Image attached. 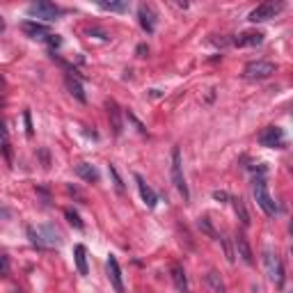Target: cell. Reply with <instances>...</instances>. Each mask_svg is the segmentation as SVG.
Instances as JSON below:
<instances>
[{
  "instance_id": "obj_1",
  "label": "cell",
  "mask_w": 293,
  "mask_h": 293,
  "mask_svg": "<svg viewBox=\"0 0 293 293\" xmlns=\"http://www.w3.org/2000/svg\"><path fill=\"white\" fill-rule=\"evenodd\" d=\"M254 199H256V206H259L268 218H273V215L277 213V204H275L273 197H270L268 183H266L263 179H256L254 181Z\"/></svg>"
},
{
  "instance_id": "obj_2",
  "label": "cell",
  "mask_w": 293,
  "mask_h": 293,
  "mask_svg": "<svg viewBox=\"0 0 293 293\" xmlns=\"http://www.w3.org/2000/svg\"><path fill=\"white\" fill-rule=\"evenodd\" d=\"M172 183H174V188L183 195V199H190L186 179H183V160H181V151H179V146L172 149Z\"/></svg>"
},
{
  "instance_id": "obj_3",
  "label": "cell",
  "mask_w": 293,
  "mask_h": 293,
  "mask_svg": "<svg viewBox=\"0 0 293 293\" xmlns=\"http://www.w3.org/2000/svg\"><path fill=\"white\" fill-rule=\"evenodd\" d=\"M277 71V64L268 62V60H256V62H250L245 69H243V76L250 78V80H263V78H270Z\"/></svg>"
},
{
  "instance_id": "obj_4",
  "label": "cell",
  "mask_w": 293,
  "mask_h": 293,
  "mask_svg": "<svg viewBox=\"0 0 293 293\" xmlns=\"http://www.w3.org/2000/svg\"><path fill=\"white\" fill-rule=\"evenodd\" d=\"M27 16L30 18H41V21H55L60 16V7L53 3H46V0H39V3H32L27 7Z\"/></svg>"
},
{
  "instance_id": "obj_5",
  "label": "cell",
  "mask_w": 293,
  "mask_h": 293,
  "mask_svg": "<svg viewBox=\"0 0 293 293\" xmlns=\"http://www.w3.org/2000/svg\"><path fill=\"white\" fill-rule=\"evenodd\" d=\"M284 9V3H261L259 7H254L250 12V16H247V21L252 23H263V21H270V18H275L279 12Z\"/></svg>"
},
{
  "instance_id": "obj_6",
  "label": "cell",
  "mask_w": 293,
  "mask_h": 293,
  "mask_svg": "<svg viewBox=\"0 0 293 293\" xmlns=\"http://www.w3.org/2000/svg\"><path fill=\"white\" fill-rule=\"evenodd\" d=\"M263 261H266V268H268V277L273 279L277 286H284V266H282V261H279V256L273 254L270 250H266Z\"/></svg>"
},
{
  "instance_id": "obj_7",
  "label": "cell",
  "mask_w": 293,
  "mask_h": 293,
  "mask_svg": "<svg viewBox=\"0 0 293 293\" xmlns=\"http://www.w3.org/2000/svg\"><path fill=\"white\" fill-rule=\"evenodd\" d=\"M259 142L263 146H268V149H275V146L279 149V146L286 144V135H284V131L279 126H266L259 135Z\"/></svg>"
},
{
  "instance_id": "obj_8",
  "label": "cell",
  "mask_w": 293,
  "mask_h": 293,
  "mask_svg": "<svg viewBox=\"0 0 293 293\" xmlns=\"http://www.w3.org/2000/svg\"><path fill=\"white\" fill-rule=\"evenodd\" d=\"M105 270H108V279L110 284H112V288L117 293H124V279H122V268H119V261L114 254L108 256V261H105Z\"/></svg>"
},
{
  "instance_id": "obj_9",
  "label": "cell",
  "mask_w": 293,
  "mask_h": 293,
  "mask_svg": "<svg viewBox=\"0 0 293 293\" xmlns=\"http://www.w3.org/2000/svg\"><path fill=\"white\" fill-rule=\"evenodd\" d=\"M105 108H108V119H110V126H112L114 135H122L124 133V122H122V108L117 105V101L108 99L105 101Z\"/></svg>"
},
{
  "instance_id": "obj_10",
  "label": "cell",
  "mask_w": 293,
  "mask_h": 293,
  "mask_svg": "<svg viewBox=\"0 0 293 293\" xmlns=\"http://www.w3.org/2000/svg\"><path fill=\"white\" fill-rule=\"evenodd\" d=\"M21 30L25 32L30 39H39V41H46L50 37V30L46 25H41V23L37 21H23L21 23Z\"/></svg>"
},
{
  "instance_id": "obj_11",
  "label": "cell",
  "mask_w": 293,
  "mask_h": 293,
  "mask_svg": "<svg viewBox=\"0 0 293 293\" xmlns=\"http://www.w3.org/2000/svg\"><path fill=\"white\" fill-rule=\"evenodd\" d=\"M233 245H236V254L241 256L247 266L254 263V254H252V247H250V243H247L245 233H236V238H233Z\"/></svg>"
},
{
  "instance_id": "obj_12",
  "label": "cell",
  "mask_w": 293,
  "mask_h": 293,
  "mask_svg": "<svg viewBox=\"0 0 293 293\" xmlns=\"http://www.w3.org/2000/svg\"><path fill=\"white\" fill-rule=\"evenodd\" d=\"M37 233H39V236H46L44 247H60L62 245V236H60V231L53 227V224H41V227L37 229Z\"/></svg>"
},
{
  "instance_id": "obj_13",
  "label": "cell",
  "mask_w": 293,
  "mask_h": 293,
  "mask_svg": "<svg viewBox=\"0 0 293 293\" xmlns=\"http://www.w3.org/2000/svg\"><path fill=\"white\" fill-rule=\"evenodd\" d=\"M135 183H137V190H140V197H142V201H144L149 209H154L156 206V201H158V197H156V192H154V188L149 186V183L144 181V179L140 177V174H135Z\"/></svg>"
},
{
  "instance_id": "obj_14",
  "label": "cell",
  "mask_w": 293,
  "mask_h": 293,
  "mask_svg": "<svg viewBox=\"0 0 293 293\" xmlns=\"http://www.w3.org/2000/svg\"><path fill=\"white\" fill-rule=\"evenodd\" d=\"M137 18H140L142 30H146V32H154L156 30V12L149 7V5H140Z\"/></svg>"
},
{
  "instance_id": "obj_15",
  "label": "cell",
  "mask_w": 293,
  "mask_h": 293,
  "mask_svg": "<svg viewBox=\"0 0 293 293\" xmlns=\"http://www.w3.org/2000/svg\"><path fill=\"white\" fill-rule=\"evenodd\" d=\"M263 41V35L261 32H241L236 39H231L233 46H259Z\"/></svg>"
},
{
  "instance_id": "obj_16",
  "label": "cell",
  "mask_w": 293,
  "mask_h": 293,
  "mask_svg": "<svg viewBox=\"0 0 293 293\" xmlns=\"http://www.w3.org/2000/svg\"><path fill=\"white\" fill-rule=\"evenodd\" d=\"M76 174L82 179V181H87V183H96V181H99V169H96L94 165H90V163L76 165Z\"/></svg>"
},
{
  "instance_id": "obj_17",
  "label": "cell",
  "mask_w": 293,
  "mask_h": 293,
  "mask_svg": "<svg viewBox=\"0 0 293 293\" xmlns=\"http://www.w3.org/2000/svg\"><path fill=\"white\" fill-rule=\"evenodd\" d=\"M169 273H172L174 286H177L179 291H188V277H186V270H183V266L181 263H172Z\"/></svg>"
},
{
  "instance_id": "obj_18",
  "label": "cell",
  "mask_w": 293,
  "mask_h": 293,
  "mask_svg": "<svg viewBox=\"0 0 293 293\" xmlns=\"http://www.w3.org/2000/svg\"><path fill=\"white\" fill-rule=\"evenodd\" d=\"M73 256H76V268L80 275H87L90 268H87V247L85 245H76L73 247Z\"/></svg>"
},
{
  "instance_id": "obj_19",
  "label": "cell",
  "mask_w": 293,
  "mask_h": 293,
  "mask_svg": "<svg viewBox=\"0 0 293 293\" xmlns=\"http://www.w3.org/2000/svg\"><path fill=\"white\" fill-rule=\"evenodd\" d=\"M67 87H69V92H71V94L80 101V103H87V94H85V90H82L80 80H78V78H73L71 73L67 76Z\"/></svg>"
},
{
  "instance_id": "obj_20",
  "label": "cell",
  "mask_w": 293,
  "mask_h": 293,
  "mask_svg": "<svg viewBox=\"0 0 293 293\" xmlns=\"http://www.w3.org/2000/svg\"><path fill=\"white\" fill-rule=\"evenodd\" d=\"M231 204H233V211H236L238 220H241V224H243V227H250L252 220H250V213H247V209H245V201L238 199V197H233Z\"/></svg>"
},
{
  "instance_id": "obj_21",
  "label": "cell",
  "mask_w": 293,
  "mask_h": 293,
  "mask_svg": "<svg viewBox=\"0 0 293 293\" xmlns=\"http://www.w3.org/2000/svg\"><path fill=\"white\" fill-rule=\"evenodd\" d=\"M99 7L105 9V12H126L128 3H126V0H114V3H112V0H110V3H108V0H99Z\"/></svg>"
},
{
  "instance_id": "obj_22",
  "label": "cell",
  "mask_w": 293,
  "mask_h": 293,
  "mask_svg": "<svg viewBox=\"0 0 293 293\" xmlns=\"http://www.w3.org/2000/svg\"><path fill=\"white\" fill-rule=\"evenodd\" d=\"M206 279H209V284L213 286L215 293H224V284H222V279H220V275L215 273V270H211V273L206 275Z\"/></svg>"
},
{
  "instance_id": "obj_23",
  "label": "cell",
  "mask_w": 293,
  "mask_h": 293,
  "mask_svg": "<svg viewBox=\"0 0 293 293\" xmlns=\"http://www.w3.org/2000/svg\"><path fill=\"white\" fill-rule=\"evenodd\" d=\"M108 172H110V177H112V183H114V188H117V192H124V181H122V177H119L117 167H114L112 163L108 165Z\"/></svg>"
},
{
  "instance_id": "obj_24",
  "label": "cell",
  "mask_w": 293,
  "mask_h": 293,
  "mask_svg": "<svg viewBox=\"0 0 293 293\" xmlns=\"http://www.w3.org/2000/svg\"><path fill=\"white\" fill-rule=\"evenodd\" d=\"M64 218H67L69 224H73L76 229H82V227H85V224H82V220H80V215H78L76 211H71V209L64 211Z\"/></svg>"
},
{
  "instance_id": "obj_25",
  "label": "cell",
  "mask_w": 293,
  "mask_h": 293,
  "mask_svg": "<svg viewBox=\"0 0 293 293\" xmlns=\"http://www.w3.org/2000/svg\"><path fill=\"white\" fill-rule=\"evenodd\" d=\"M23 122H25V135L32 137V135H35V128H32V114H30V110H25V112H23Z\"/></svg>"
},
{
  "instance_id": "obj_26",
  "label": "cell",
  "mask_w": 293,
  "mask_h": 293,
  "mask_svg": "<svg viewBox=\"0 0 293 293\" xmlns=\"http://www.w3.org/2000/svg\"><path fill=\"white\" fill-rule=\"evenodd\" d=\"M126 117H128V122H133V126L137 128V133H142V135H144V133H146L144 124H142L140 119H137V117H135V114H133V112H126Z\"/></svg>"
},
{
  "instance_id": "obj_27",
  "label": "cell",
  "mask_w": 293,
  "mask_h": 293,
  "mask_svg": "<svg viewBox=\"0 0 293 293\" xmlns=\"http://www.w3.org/2000/svg\"><path fill=\"white\" fill-rule=\"evenodd\" d=\"M199 227H201V229H204V231H206V233H209V236L218 238V233H215V231H213V227H211V224H209V220H206V218H201V220H199Z\"/></svg>"
},
{
  "instance_id": "obj_28",
  "label": "cell",
  "mask_w": 293,
  "mask_h": 293,
  "mask_svg": "<svg viewBox=\"0 0 293 293\" xmlns=\"http://www.w3.org/2000/svg\"><path fill=\"white\" fill-rule=\"evenodd\" d=\"M46 44H48V46H53V48H57V46H62V39H60L57 35H50L48 39H46Z\"/></svg>"
},
{
  "instance_id": "obj_29",
  "label": "cell",
  "mask_w": 293,
  "mask_h": 293,
  "mask_svg": "<svg viewBox=\"0 0 293 293\" xmlns=\"http://www.w3.org/2000/svg\"><path fill=\"white\" fill-rule=\"evenodd\" d=\"M213 197H215L218 201H227V199H231V197H229L227 192H222V190H215V192H213Z\"/></svg>"
},
{
  "instance_id": "obj_30",
  "label": "cell",
  "mask_w": 293,
  "mask_h": 293,
  "mask_svg": "<svg viewBox=\"0 0 293 293\" xmlns=\"http://www.w3.org/2000/svg\"><path fill=\"white\" fill-rule=\"evenodd\" d=\"M0 140H3V144H7V128L3 122H0Z\"/></svg>"
},
{
  "instance_id": "obj_31",
  "label": "cell",
  "mask_w": 293,
  "mask_h": 293,
  "mask_svg": "<svg viewBox=\"0 0 293 293\" xmlns=\"http://www.w3.org/2000/svg\"><path fill=\"white\" fill-rule=\"evenodd\" d=\"M144 53H149V48H146L144 44H140V46H137V55H140V57H146Z\"/></svg>"
},
{
  "instance_id": "obj_32",
  "label": "cell",
  "mask_w": 293,
  "mask_h": 293,
  "mask_svg": "<svg viewBox=\"0 0 293 293\" xmlns=\"http://www.w3.org/2000/svg\"><path fill=\"white\" fill-rule=\"evenodd\" d=\"M5 30V21H3V16H0V32Z\"/></svg>"
},
{
  "instance_id": "obj_33",
  "label": "cell",
  "mask_w": 293,
  "mask_h": 293,
  "mask_svg": "<svg viewBox=\"0 0 293 293\" xmlns=\"http://www.w3.org/2000/svg\"><path fill=\"white\" fill-rule=\"evenodd\" d=\"M3 85H5V78H3V76H0V87H3Z\"/></svg>"
},
{
  "instance_id": "obj_34",
  "label": "cell",
  "mask_w": 293,
  "mask_h": 293,
  "mask_svg": "<svg viewBox=\"0 0 293 293\" xmlns=\"http://www.w3.org/2000/svg\"><path fill=\"white\" fill-rule=\"evenodd\" d=\"M3 103H5V101H3V96H0V105H3Z\"/></svg>"
}]
</instances>
